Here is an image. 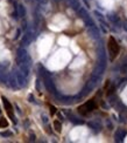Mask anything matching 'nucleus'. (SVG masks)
Returning <instances> with one entry per match:
<instances>
[{
  "instance_id": "nucleus-4",
  "label": "nucleus",
  "mask_w": 127,
  "mask_h": 143,
  "mask_svg": "<svg viewBox=\"0 0 127 143\" xmlns=\"http://www.w3.org/2000/svg\"><path fill=\"white\" fill-rule=\"evenodd\" d=\"M126 135H127V131H126V130L119 129V130L116 132V138H120V140H122V138L125 137Z\"/></svg>"
},
{
  "instance_id": "nucleus-7",
  "label": "nucleus",
  "mask_w": 127,
  "mask_h": 143,
  "mask_svg": "<svg viewBox=\"0 0 127 143\" xmlns=\"http://www.w3.org/2000/svg\"><path fill=\"white\" fill-rule=\"evenodd\" d=\"M11 132H1V136H10Z\"/></svg>"
},
{
  "instance_id": "nucleus-1",
  "label": "nucleus",
  "mask_w": 127,
  "mask_h": 143,
  "mask_svg": "<svg viewBox=\"0 0 127 143\" xmlns=\"http://www.w3.org/2000/svg\"><path fill=\"white\" fill-rule=\"evenodd\" d=\"M107 48H108V54H110V59L112 61L116 60V58L119 55L120 53V47L118 42L116 41V39L113 37H111L108 39V42H107Z\"/></svg>"
},
{
  "instance_id": "nucleus-6",
  "label": "nucleus",
  "mask_w": 127,
  "mask_h": 143,
  "mask_svg": "<svg viewBox=\"0 0 127 143\" xmlns=\"http://www.w3.org/2000/svg\"><path fill=\"white\" fill-rule=\"evenodd\" d=\"M8 126V122L6 121L5 118H0V128H5Z\"/></svg>"
},
{
  "instance_id": "nucleus-10",
  "label": "nucleus",
  "mask_w": 127,
  "mask_h": 143,
  "mask_svg": "<svg viewBox=\"0 0 127 143\" xmlns=\"http://www.w3.org/2000/svg\"><path fill=\"white\" fill-rule=\"evenodd\" d=\"M125 29H127V26H126V25H125Z\"/></svg>"
},
{
  "instance_id": "nucleus-2",
  "label": "nucleus",
  "mask_w": 127,
  "mask_h": 143,
  "mask_svg": "<svg viewBox=\"0 0 127 143\" xmlns=\"http://www.w3.org/2000/svg\"><path fill=\"white\" fill-rule=\"evenodd\" d=\"M96 108V103L93 100L89 101V102H86L85 104H83V106H80L79 108H78V110H79V113H82L83 115H86V114H89V113H91V111L93 110Z\"/></svg>"
},
{
  "instance_id": "nucleus-9",
  "label": "nucleus",
  "mask_w": 127,
  "mask_h": 143,
  "mask_svg": "<svg viewBox=\"0 0 127 143\" xmlns=\"http://www.w3.org/2000/svg\"><path fill=\"white\" fill-rule=\"evenodd\" d=\"M39 1H40V2H42V4H46V2H47V0H39Z\"/></svg>"
},
{
  "instance_id": "nucleus-8",
  "label": "nucleus",
  "mask_w": 127,
  "mask_h": 143,
  "mask_svg": "<svg viewBox=\"0 0 127 143\" xmlns=\"http://www.w3.org/2000/svg\"><path fill=\"white\" fill-rule=\"evenodd\" d=\"M50 113L51 114H55V108L54 107H50Z\"/></svg>"
},
{
  "instance_id": "nucleus-5",
  "label": "nucleus",
  "mask_w": 127,
  "mask_h": 143,
  "mask_svg": "<svg viewBox=\"0 0 127 143\" xmlns=\"http://www.w3.org/2000/svg\"><path fill=\"white\" fill-rule=\"evenodd\" d=\"M54 128H55V130L57 132H61V130H62V124H61V122L58 121V120H55L54 121Z\"/></svg>"
},
{
  "instance_id": "nucleus-3",
  "label": "nucleus",
  "mask_w": 127,
  "mask_h": 143,
  "mask_svg": "<svg viewBox=\"0 0 127 143\" xmlns=\"http://www.w3.org/2000/svg\"><path fill=\"white\" fill-rule=\"evenodd\" d=\"M2 101H4V106H5V109L7 110V113H8V115L13 118V113H12V110H13V108H12V104L8 102V101L6 100L5 97H2Z\"/></svg>"
}]
</instances>
